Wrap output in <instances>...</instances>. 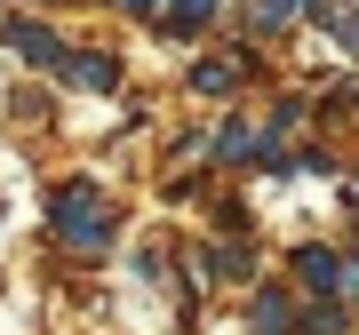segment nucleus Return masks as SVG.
<instances>
[{"mask_svg": "<svg viewBox=\"0 0 359 335\" xmlns=\"http://www.w3.org/2000/svg\"><path fill=\"white\" fill-rule=\"evenodd\" d=\"M48 224H56L65 247H80V256H96V247L112 240V216H104V192H96V184H65L56 207H48Z\"/></svg>", "mask_w": 359, "mask_h": 335, "instance_id": "1", "label": "nucleus"}, {"mask_svg": "<svg viewBox=\"0 0 359 335\" xmlns=\"http://www.w3.org/2000/svg\"><path fill=\"white\" fill-rule=\"evenodd\" d=\"M8 40H16V56H25V64H56V72H65V48H56V32H48V25H32V16H8Z\"/></svg>", "mask_w": 359, "mask_h": 335, "instance_id": "2", "label": "nucleus"}, {"mask_svg": "<svg viewBox=\"0 0 359 335\" xmlns=\"http://www.w3.org/2000/svg\"><path fill=\"white\" fill-rule=\"evenodd\" d=\"M295 8H311V0H248V32H256V40H280L295 25Z\"/></svg>", "mask_w": 359, "mask_h": 335, "instance_id": "3", "label": "nucleus"}, {"mask_svg": "<svg viewBox=\"0 0 359 335\" xmlns=\"http://www.w3.org/2000/svg\"><path fill=\"white\" fill-rule=\"evenodd\" d=\"M65 80H72V88H112V80H120V64H112V56H65Z\"/></svg>", "mask_w": 359, "mask_h": 335, "instance_id": "4", "label": "nucleus"}, {"mask_svg": "<svg viewBox=\"0 0 359 335\" xmlns=\"http://www.w3.org/2000/svg\"><path fill=\"white\" fill-rule=\"evenodd\" d=\"M295 271H304L311 287H344V256H327V247H304V256H295Z\"/></svg>", "mask_w": 359, "mask_h": 335, "instance_id": "5", "label": "nucleus"}, {"mask_svg": "<svg viewBox=\"0 0 359 335\" xmlns=\"http://www.w3.org/2000/svg\"><path fill=\"white\" fill-rule=\"evenodd\" d=\"M287 327H295L287 296H280V287H264V303H256V335H287Z\"/></svg>", "mask_w": 359, "mask_h": 335, "instance_id": "6", "label": "nucleus"}, {"mask_svg": "<svg viewBox=\"0 0 359 335\" xmlns=\"http://www.w3.org/2000/svg\"><path fill=\"white\" fill-rule=\"evenodd\" d=\"M224 0H176V16H168V32H200L208 16H216Z\"/></svg>", "mask_w": 359, "mask_h": 335, "instance_id": "7", "label": "nucleus"}, {"mask_svg": "<svg viewBox=\"0 0 359 335\" xmlns=\"http://www.w3.org/2000/svg\"><path fill=\"white\" fill-rule=\"evenodd\" d=\"M231 80H240V64H200V72H192V88H200V96H224Z\"/></svg>", "mask_w": 359, "mask_h": 335, "instance_id": "8", "label": "nucleus"}, {"mask_svg": "<svg viewBox=\"0 0 359 335\" xmlns=\"http://www.w3.org/2000/svg\"><path fill=\"white\" fill-rule=\"evenodd\" d=\"M120 8H136V16H152V8H160V0H120Z\"/></svg>", "mask_w": 359, "mask_h": 335, "instance_id": "9", "label": "nucleus"}]
</instances>
